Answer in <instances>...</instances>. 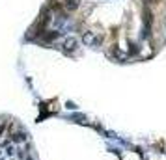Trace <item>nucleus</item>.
I'll return each instance as SVG.
<instances>
[{"label": "nucleus", "mask_w": 166, "mask_h": 160, "mask_svg": "<svg viewBox=\"0 0 166 160\" xmlns=\"http://www.w3.org/2000/svg\"><path fill=\"white\" fill-rule=\"evenodd\" d=\"M0 160H4V156H2V155H0Z\"/></svg>", "instance_id": "obj_11"}, {"label": "nucleus", "mask_w": 166, "mask_h": 160, "mask_svg": "<svg viewBox=\"0 0 166 160\" xmlns=\"http://www.w3.org/2000/svg\"><path fill=\"white\" fill-rule=\"evenodd\" d=\"M60 37V32H56V30H45V32H43V34H41V39L43 41H45V43H52V41H56Z\"/></svg>", "instance_id": "obj_4"}, {"label": "nucleus", "mask_w": 166, "mask_h": 160, "mask_svg": "<svg viewBox=\"0 0 166 160\" xmlns=\"http://www.w3.org/2000/svg\"><path fill=\"white\" fill-rule=\"evenodd\" d=\"M142 2L146 4V6H149V4H153V2H155V0H142Z\"/></svg>", "instance_id": "obj_10"}, {"label": "nucleus", "mask_w": 166, "mask_h": 160, "mask_svg": "<svg viewBox=\"0 0 166 160\" xmlns=\"http://www.w3.org/2000/svg\"><path fill=\"white\" fill-rule=\"evenodd\" d=\"M62 47H63L65 52H73V50L79 49V39H76V37H65Z\"/></svg>", "instance_id": "obj_3"}, {"label": "nucleus", "mask_w": 166, "mask_h": 160, "mask_svg": "<svg viewBox=\"0 0 166 160\" xmlns=\"http://www.w3.org/2000/svg\"><path fill=\"white\" fill-rule=\"evenodd\" d=\"M114 56H116V58H118V60H119V61H123V60H125V54H123V52H119V50H118V49H116V50H114Z\"/></svg>", "instance_id": "obj_7"}, {"label": "nucleus", "mask_w": 166, "mask_h": 160, "mask_svg": "<svg viewBox=\"0 0 166 160\" xmlns=\"http://www.w3.org/2000/svg\"><path fill=\"white\" fill-rule=\"evenodd\" d=\"M136 52H138V45L131 43V54H136Z\"/></svg>", "instance_id": "obj_9"}, {"label": "nucleus", "mask_w": 166, "mask_h": 160, "mask_svg": "<svg viewBox=\"0 0 166 160\" xmlns=\"http://www.w3.org/2000/svg\"><path fill=\"white\" fill-rule=\"evenodd\" d=\"M26 132L24 130H21V132H11V140L15 142V143H23V142H26Z\"/></svg>", "instance_id": "obj_6"}, {"label": "nucleus", "mask_w": 166, "mask_h": 160, "mask_svg": "<svg viewBox=\"0 0 166 160\" xmlns=\"http://www.w3.org/2000/svg\"><path fill=\"white\" fill-rule=\"evenodd\" d=\"M6 127H8V121H0V136L4 134V130H6Z\"/></svg>", "instance_id": "obj_8"}, {"label": "nucleus", "mask_w": 166, "mask_h": 160, "mask_svg": "<svg viewBox=\"0 0 166 160\" xmlns=\"http://www.w3.org/2000/svg\"><path fill=\"white\" fill-rule=\"evenodd\" d=\"M151 23H153V13L149 11V8H144V28H142V37H149L151 32Z\"/></svg>", "instance_id": "obj_2"}, {"label": "nucleus", "mask_w": 166, "mask_h": 160, "mask_svg": "<svg viewBox=\"0 0 166 160\" xmlns=\"http://www.w3.org/2000/svg\"><path fill=\"white\" fill-rule=\"evenodd\" d=\"M101 36H97L95 32H84L82 36V43L88 47H101Z\"/></svg>", "instance_id": "obj_1"}, {"label": "nucleus", "mask_w": 166, "mask_h": 160, "mask_svg": "<svg viewBox=\"0 0 166 160\" xmlns=\"http://www.w3.org/2000/svg\"><path fill=\"white\" fill-rule=\"evenodd\" d=\"M28 160H32V158H28Z\"/></svg>", "instance_id": "obj_12"}, {"label": "nucleus", "mask_w": 166, "mask_h": 160, "mask_svg": "<svg viewBox=\"0 0 166 160\" xmlns=\"http://www.w3.org/2000/svg\"><path fill=\"white\" fill-rule=\"evenodd\" d=\"M79 4H80V0H63L62 8L65 9V11H75V9L79 8Z\"/></svg>", "instance_id": "obj_5"}]
</instances>
